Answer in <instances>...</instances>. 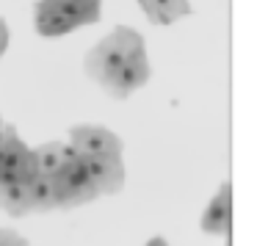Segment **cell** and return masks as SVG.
Wrapping results in <instances>:
<instances>
[{"mask_svg":"<svg viewBox=\"0 0 257 246\" xmlns=\"http://www.w3.org/2000/svg\"><path fill=\"white\" fill-rule=\"evenodd\" d=\"M9 39H12V36H9V25H6V20L0 17V56L6 53V47H9Z\"/></svg>","mask_w":257,"mask_h":246,"instance_id":"15","label":"cell"},{"mask_svg":"<svg viewBox=\"0 0 257 246\" xmlns=\"http://www.w3.org/2000/svg\"><path fill=\"white\" fill-rule=\"evenodd\" d=\"M0 128H3V122H0Z\"/></svg>","mask_w":257,"mask_h":246,"instance_id":"17","label":"cell"},{"mask_svg":"<svg viewBox=\"0 0 257 246\" xmlns=\"http://www.w3.org/2000/svg\"><path fill=\"white\" fill-rule=\"evenodd\" d=\"M69 147L78 155H108V158H122V139L113 130L102 125H75L69 130Z\"/></svg>","mask_w":257,"mask_h":246,"instance_id":"4","label":"cell"},{"mask_svg":"<svg viewBox=\"0 0 257 246\" xmlns=\"http://www.w3.org/2000/svg\"><path fill=\"white\" fill-rule=\"evenodd\" d=\"M80 25L75 20L64 17L61 12L45 6V3H36L34 6V31L39 36H67L72 31H78Z\"/></svg>","mask_w":257,"mask_h":246,"instance_id":"9","label":"cell"},{"mask_svg":"<svg viewBox=\"0 0 257 246\" xmlns=\"http://www.w3.org/2000/svg\"><path fill=\"white\" fill-rule=\"evenodd\" d=\"M0 210L9 216L20 218L31 213V196H28V183H9L0 185Z\"/></svg>","mask_w":257,"mask_h":246,"instance_id":"11","label":"cell"},{"mask_svg":"<svg viewBox=\"0 0 257 246\" xmlns=\"http://www.w3.org/2000/svg\"><path fill=\"white\" fill-rule=\"evenodd\" d=\"M229 227H232V185L221 183L218 194L202 213V229L207 235H229Z\"/></svg>","mask_w":257,"mask_h":246,"instance_id":"7","label":"cell"},{"mask_svg":"<svg viewBox=\"0 0 257 246\" xmlns=\"http://www.w3.org/2000/svg\"><path fill=\"white\" fill-rule=\"evenodd\" d=\"M0 246H28V240L9 227H0Z\"/></svg>","mask_w":257,"mask_h":246,"instance_id":"14","label":"cell"},{"mask_svg":"<svg viewBox=\"0 0 257 246\" xmlns=\"http://www.w3.org/2000/svg\"><path fill=\"white\" fill-rule=\"evenodd\" d=\"M39 174L34 150L17 136L14 125L0 128V185L31 183Z\"/></svg>","mask_w":257,"mask_h":246,"instance_id":"2","label":"cell"},{"mask_svg":"<svg viewBox=\"0 0 257 246\" xmlns=\"http://www.w3.org/2000/svg\"><path fill=\"white\" fill-rule=\"evenodd\" d=\"M147 53L144 36L127 25H116L105 39H100L83 58V69L100 89H108L113 75L124 67L133 56Z\"/></svg>","mask_w":257,"mask_h":246,"instance_id":"1","label":"cell"},{"mask_svg":"<svg viewBox=\"0 0 257 246\" xmlns=\"http://www.w3.org/2000/svg\"><path fill=\"white\" fill-rule=\"evenodd\" d=\"M139 6L150 17V23H155V25H172L180 17L194 14L188 0H139Z\"/></svg>","mask_w":257,"mask_h":246,"instance_id":"10","label":"cell"},{"mask_svg":"<svg viewBox=\"0 0 257 246\" xmlns=\"http://www.w3.org/2000/svg\"><path fill=\"white\" fill-rule=\"evenodd\" d=\"M69 152L72 150H69V144H64V141H47V144L36 147L34 158H36V169H39V174L53 177V174L61 169V163L67 161Z\"/></svg>","mask_w":257,"mask_h":246,"instance_id":"12","label":"cell"},{"mask_svg":"<svg viewBox=\"0 0 257 246\" xmlns=\"http://www.w3.org/2000/svg\"><path fill=\"white\" fill-rule=\"evenodd\" d=\"M50 183H53V191H56V207H80V205H89V202H94L100 196L94 183H91V177L86 174L83 163L75 155V150L67 155L61 169L50 177Z\"/></svg>","mask_w":257,"mask_h":246,"instance_id":"3","label":"cell"},{"mask_svg":"<svg viewBox=\"0 0 257 246\" xmlns=\"http://www.w3.org/2000/svg\"><path fill=\"white\" fill-rule=\"evenodd\" d=\"M144 246H169V243H166V240L161 238V235H155V238H150V240H147Z\"/></svg>","mask_w":257,"mask_h":246,"instance_id":"16","label":"cell"},{"mask_svg":"<svg viewBox=\"0 0 257 246\" xmlns=\"http://www.w3.org/2000/svg\"><path fill=\"white\" fill-rule=\"evenodd\" d=\"M39 3L61 12L78 25H94L102 17V0H39Z\"/></svg>","mask_w":257,"mask_h":246,"instance_id":"8","label":"cell"},{"mask_svg":"<svg viewBox=\"0 0 257 246\" xmlns=\"http://www.w3.org/2000/svg\"><path fill=\"white\" fill-rule=\"evenodd\" d=\"M150 75H152L150 58H147V53H141V56H133L116 75H113V80L108 83L105 91L111 97H116V100H124V97H130L136 89H141V86L150 80Z\"/></svg>","mask_w":257,"mask_h":246,"instance_id":"6","label":"cell"},{"mask_svg":"<svg viewBox=\"0 0 257 246\" xmlns=\"http://www.w3.org/2000/svg\"><path fill=\"white\" fill-rule=\"evenodd\" d=\"M28 196H31V213L56 210V191H53L50 177H45V174H36L28 183Z\"/></svg>","mask_w":257,"mask_h":246,"instance_id":"13","label":"cell"},{"mask_svg":"<svg viewBox=\"0 0 257 246\" xmlns=\"http://www.w3.org/2000/svg\"><path fill=\"white\" fill-rule=\"evenodd\" d=\"M78 155V152H75ZM78 161L83 163L86 174L91 177L97 194H119L124 188V180H127V172H124L122 158H108V155H78Z\"/></svg>","mask_w":257,"mask_h":246,"instance_id":"5","label":"cell"}]
</instances>
